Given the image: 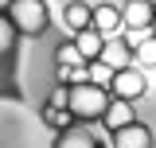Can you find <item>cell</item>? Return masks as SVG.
Segmentation results:
<instances>
[{
	"instance_id": "obj_1",
	"label": "cell",
	"mask_w": 156,
	"mask_h": 148,
	"mask_svg": "<svg viewBox=\"0 0 156 148\" xmlns=\"http://www.w3.org/2000/svg\"><path fill=\"white\" fill-rule=\"evenodd\" d=\"M105 105H109L105 86H94V82H70L66 86V109L78 121H101Z\"/></svg>"
},
{
	"instance_id": "obj_2",
	"label": "cell",
	"mask_w": 156,
	"mask_h": 148,
	"mask_svg": "<svg viewBox=\"0 0 156 148\" xmlns=\"http://www.w3.org/2000/svg\"><path fill=\"white\" fill-rule=\"evenodd\" d=\"M8 19H12V27L23 31V35H39L47 27V4L43 0H12Z\"/></svg>"
},
{
	"instance_id": "obj_3",
	"label": "cell",
	"mask_w": 156,
	"mask_h": 148,
	"mask_svg": "<svg viewBox=\"0 0 156 148\" xmlns=\"http://www.w3.org/2000/svg\"><path fill=\"white\" fill-rule=\"evenodd\" d=\"M109 90H113V97H121V101H136V97H144V90H148V78L136 70V66H125V70H113Z\"/></svg>"
},
{
	"instance_id": "obj_4",
	"label": "cell",
	"mask_w": 156,
	"mask_h": 148,
	"mask_svg": "<svg viewBox=\"0 0 156 148\" xmlns=\"http://www.w3.org/2000/svg\"><path fill=\"white\" fill-rule=\"evenodd\" d=\"M152 19H156L152 0H125V8H121V27L125 31H148Z\"/></svg>"
},
{
	"instance_id": "obj_5",
	"label": "cell",
	"mask_w": 156,
	"mask_h": 148,
	"mask_svg": "<svg viewBox=\"0 0 156 148\" xmlns=\"http://www.w3.org/2000/svg\"><path fill=\"white\" fill-rule=\"evenodd\" d=\"M113 148H152V129L140 125V121H133V125H125V129L113 132Z\"/></svg>"
},
{
	"instance_id": "obj_6",
	"label": "cell",
	"mask_w": 156,
	"mask_h": 148,
	"mask_svg": "<svg viewBox=\"0 0 156 148\" xmlns=\"http://www.w3.org/2000/svg\"><path fill=\"white\" fill-rule=\"evenodd\" d=\"M74 47H78V55L86 58V62H94V58H101V47H105V35L98 31L94 23L90 27H82V31H74Z\"/></svg>"
},
{
	"instance_id": "obj_7",
	"label": "cell",
	"mask_w": 156,
	"mask_h": 148,
	"mask_svg": "<svg viewBox=\"0 0 156 148\" xmlns=\"http://www.w3.org/2000/svg\"><path fill=\"white\" fill-rule=\"evenodd\" d=\"M101 121H105V129L109 132H117V129H125V125H133L136 121V109H133V101H109L105 105V113H101Z\"/></svg>"
},
{
	"instance_id": "obj_8",
	"label": "cell",
	"mask_w": 156,
	"mask_h": 148,
	"mask_svg": "<svg viewBox=\"0 0 156 148\" xmlns=\"http://www.w3.org/2000/svg\"><path fill=\"white\" fill-rule=\"evenodd\" d=\"M98 62H105L109 70H125V66H133V55H129V47L121 43V39H105V47H101V58Z\"/></svg>"
},
{
	"instance_id": "obj_9",
	"label": "cell",
	"mask_w": 156,
	"mask_h": 148,
	"mask_svg": "<svg viewBox=\"0 0 156 148\" xmlns=\"http://www.w3.org/2000/svg\"><path fill=\"white\" fill-rule=\"evenodd\" d=\"M62 19H66V27H70V31H82V27H90V23H94V8H90V4H82V0H70V4L62 8Z\"/></svg>"
},
{
	"instance_id": "obj_10",
	"label": "cell",
	"mask_w": 156,
	"mask_h": 148,
	"mask_svg": "<svg viewBox=\"0 0 156 148\" xmlns=\"http://www.w3.org/2000/svg\"><path fill=\"white\" fill-rule=\"evenodd\" d=\"M94 27L101 31V35H113L117 27H121V8H113V4H98V8H94Z\"/></svg>"
},
{
	"instance_id": "obj_11",
	"label": "cell",
	"mask_w": 156,
	"mask_h": 148,
	"mask_svg": "<svg viewBox=\"0 0 156 148\" xmlns=\"http://www.w3.org/2000/svg\"><path fill=\"white\" fill-rule=\"evenodd\" d=\"M55 148H98V140L86 129H62L55 136Z\"/></svg>"
},
{
	"instance_id": "obj_12",
	"label": "cell",
	"mask_w": 156,
	"mask_h": 148,
	"mask_svg": "<svg viewBox=\"0 0 156 148\" xmlns=\"http://www.w3.org/2000/svg\"><path fill=\"white\" fill-rule=\"evenodd\" d=\"M55 62H58V70H74V66H86V58L78 55V47L74 43H62L55 51Z\"/></svg>"
},
{
	"instance_id": "obj_13",
	"label": "cell",
	"mask_w": 156,
	"mask_h": 148,
	"mask_svg": "<svg viewBox=\"0 0 156 148\" xmlns=\"http://www.w3.org/2000/svg\"><path fill=\"white\" fill-rule=\"evenodd\" d=\"M109 78H113V70L105 66V62H86V82H94V86H109Z\"/></svg>"
},
{
	"instance_id": "obj_14",
	"label": "cell",
	"mask_w": 156,
	"mask_h": 148,
	"mask_svg": "<svg viewBox=\"0 0 156 148\" xmlns=\"http://www.w3.org/2000/svg\"><path fill=\"white\" fill-rule=\"evenodd\" d=\"M12 43H16V27H12V19L0 12V55H8Z\"/></svg>"
},
{
	"instance_id": "obj_15",
	"label": "cell",
	"mask_w": 156,
	"mask_h": 148,
	"mask_svg": "<svg viewBox=\"0 0 156 148\" xmlns=\"http://www.w3.org/2000/svg\"><path fill=\"white\" fill-rule=\"evenodd\" d=\"M136 62L140 66H156V39H140L136 43Z\"/></svg>"
},
{
	"instance_id": "obj_16",
	"label": "cell",
	"mask_w": 156,
	"mask_h": 148,
	"mask_svg": "<svg viewBox=\"0 0 156 148\" xmlns=\"http://www.w3.org/2000/svg\"><path fill=\"white\" fill-rule=\"evenodd\" d=\"M43 121H47V125H51V129H66V125H70V109H51V105H47V109H43Z\"/></svg>"
},
{
	"instance_id": "obj_17",
	"label": "cell",
	"mask_w": 156,
	"mask_h": 148,
	"mask_svg": "<svg viewBox=\"0 0 156 148\" xmlns=\"http://www.w3.org/2000/svg\"><path fill=\"white\" fill-rule=\"evenodd\" d=\"M47 105H51V109H66V86H58V90H51V97H47Z\"/></svg>"
},
{
	"instance_id": "obj_18",
	"label": "cell",
	"mask_w": 156,
	"mask_h": 148,
	"mask_svg": "<svg viewBox=\"0 0 156 148\" xmlns=\"http://www.w3.org/2000/svg\"><path fill=\"white\" fill-rule=\"evenodd\" d=\"M8 8H12V0H0V12H8Z\"/></svg>"
},
{
	"instance_id": "obj_19",
	"label": "cell",
	"mask_w": 156,
	"mask_h": 148,
	"mask_svg": "<svg viewBox=\"0 0 156 148\" xmlns=\"http://www.w3.org/2000/svg\"><path fill=\"white\" fill-rule=\"evenodd\" d=\"M152 31H156V19H152Z\"/></svg>"
}]
</instances>
